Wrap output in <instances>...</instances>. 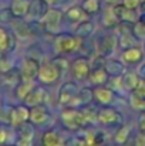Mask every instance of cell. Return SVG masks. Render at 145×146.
<instances>
[{
	"mask_svg": "<svg viewBox=\"0 0 145 146\" xmlns=\"http://www.w3.org/2000/svg\"><path fill=\"white\" fill-rule=\"evenodd\" d=\"M11 48V36L4 27H0V52H6Z\"/></svg>",
	"mask_w": 145,
	"mask_h": 146,
	"instance_id": "484cf974",
	"label": "cell"
},
{
	"mask_svg": "<svg viewBox=\"0 0 145 146\" xmlns=\"http://www.w3.org/2000/svg\"><path fill=\"white\" fill-rule=\"evenodd\" d=\"M134 34L138 38H145V23L144 21H137L134 26Z\"/></svg>",
	"mask_w": 145,
	"mask_h": 146,
	"instance_id": "1f68e13d",
	"label": "cell"
},
{
	"mask_svg": "<svg viewBox=\"0 0 145 146\" xmlns=\"http://www.w3.org/2000/svg\"><path fill=\"white\" fill-rule=\"evenodd\" d=\"M122 6H125L127 9L137 10L141 6V0H122Z\"/></svg>",
	"mask_w": 145,
	"mask_h": 146,
	"instance_id": "e575fe53",
	"label": "cell"
},
{
	"mask_svg": "<svg viewBox=\"0 0 145 146\" xmlns=\"http://www.w3.org/2000/svg\"><path fill=\"white\" fill-rule=\"evenodd\" d=\"M29 118H30V109H29V106L26 104L13 108L11 112H10V123H11V126H20L21 123L27 122Z\"/></svg>",
	"mask_w": 145,
	"mask_h": 146,
	"instance_id": "9c48e42d",
	"label": "cell"
},
{
	"mask_svg": "<svg viewBox=\"0 0 145 146\" xmlns=\"http://www.w3.org/2000/svg\"><path fill=\"white\" fill-rule=\"evenodd\" d=\"M46 1H47L48 4H53V3H54V1H55V0H46Z\"/></svg>",
	"mask_w": 145,
	"mask_h": 146,
	"instance_id": "ab89813d",
	"label": "cell"
},
{
	"mask_svg": "<svg viewBox=\"0 0 145 146\" xmlns=\"http://www.w3.org/2000/svg\"><path fill=\"white\" fill-rule=\"evenodd\" d=\"M81 47V37L71 34H57L54 40L55 54H71Z\"/></svg>",
	"mask_w": 145,
	"mask_h": 146,
	"instance_id": "6da1fadb",
	"label": "cell"
},
{
	"mask_svg": "<svg viewBox=\"0 0 145 146\" xmlns=\"http://www.w3.org/2000/svg\"><path fill=\"white\" fill-rule=\"evenodd\" d=\"M65 16L68 20L74 21V23H81L84 20H88V14L84 11V9L81 6H74V7H70L67 11H65Z\"/></svg>",
	"mask_w": 145,
	"mask_h": 146,
	"instance_id": "44dd1931",
	"label": "cell"
},
{
	"mask_svg": "<svg viewBox=\"0 0 145 146\" xmlns=\"http://www.w3.org/2000/svg\"><path fill=\"white\" fill-rule=\"evenodd\" d=\"M142 57H144L142 50L134 46V47H128V48H125L122 51L121 61L124 64H137V62H140L142 60Z\"/></svg>",
	"mask_w": 145,
	"mask_h": 146,
	"instance_id": "9a60e30c",
	"label": "cell"
},
{
	"mask_svg": "<svg viewBox=\"0 0 145 146\" xmlns=\"http://www.w3.org/2000/svg\"><path fill=\"white\" fill-rule=\"evenodd\" d=\"M71 70H73V75L76 77V80H78V81H86V80H88V77H90L91 64H90V61H88L86 57H80V58H77V60L73 61Z\"/></svg>",
	"mask_w": 145,
	"mask_h": 146,
	"instance_id": "52a82bcc",
	"label": "cell"
},
{
	"mask_svg": "<svg viewBox=\"0 0 145 146\" xmlns=\"http://www.w3.org/2000/svg\"><path fill=\"white\" fill-rule=\"evenodd\" d=\"M118 21L120 20H118V17H117V14L114 11V6L107 7L104 10V13H102V24L105 27H114Z\"/></svg>",
	"mask_w": 145,
	"mask_h": 146,
	"instance_id": "603a6c76",
	"label": "cell"
},
{
	"mask_svg": "<svg viewBox=\"0 0 145 146\" xmlns=\"http://www.w3.org/2000/svg\"><path fill=\"white\" fill-rule=\"evenodd\" d=\"M107 47L110 48V51H112L114 47H115V38L112 36H110V34L102 37V47L98 48V52L100 54H107Z\"/></svg>",
	"mask_w": 145,
	"mask_h": 146,
	"instance_id": "f546056e",
	"label": "cell"
},
{
	"mask_svg": "<svg viewBox=\"0 0 145 146\" xmlns=\"http://www.w3.org/2000/svg\"><path fill=\"white\" fill-rule=\"evenodd\" d=\"M93 33H94V24H93L90 20H84V21L78 23L77 30H76V34H77L78 37H81V38L90 37Z\"/></svg>",
	"mask_w": 145,
	"mask_h": 146,
	"instance_id": "cb8c5ba5",
	"label": "cell"
},
{
	"mask_svg": "<svg viewBox=\"0 0 145 146\" xmlns=\"http://www.w3.org/2000/svg\"><path fill=\"white\" fill-rule=\"evenodd\" d=\"M10 142V131L0 126V145H6Z\"/></svg>",
	"mask_w": 145,
	"mask_h": 146,
	"instance_id": "d6a6232c",
	"label": "cell"
},
{
	"mask_svg": "<svg viewBox=\"0 0 145 146\" xmlns=\"http://www.w3.org/2000/svg\"><path fill=\"white\" fill-rule=\"evenodd\" d=\"M130 104L132 106V109L135 111H142L145 112V97H140L135 92L130 97Z\"/></svg>",
	"mask_w": 145,
	"mask_h": 146,
	"instance_id": "f1b7e54d",
	"label": "cell"
},
{
	"mask_svg": "<svg viewBox=\"0 0 145 146\" xmlns=\"http://www.w3.org/2000/svg\"><path fill=\"white\" fill-rule=\"evenodd\" d=\"M31 0H13L10 4V10L14 17H24L29 13Z\"/></svg>",
	"mask_w": 145,
	"mask_h": 146,
	"instance_id": "e0dca14e",
	"label": "cell"
},
{
	"mask_svg": "<svg viewBox=\"0 0 145 146\" xmlns=\"http://www.w3.org/2000/svg\"><path fill=\"white\" fill-rule=\"evenodd\" d=\"M93 94H94V98L102 105L111 104L114 101V98H115V94H114L112 88H107V87H97V88L93 90Z\"/></svg>",
	"mask_w": 145,
	"mask_h": 146,
	"instance_id": "2e32d148",
	"label": "cell"
},
{
	"mask_svg": "<svg viewBox=\"0 0 145 146\" xmlns=\"http://www.w3.org/2000/svg\"><path fill=\"white\" fill-rule=\"evenodd\" d=\"M46 97H47V92L43 87H34L33 91L26 97L24 99V104L27 106H36V105H43L44 101H46Z\"/></svg>",
	"mask_w": 145,
	"mask_h": 146,
	"instance_id": "4fadbf2b",
	"label": "cell"
},
{
	"mask_svg": "<svg viewBox=\"0 0 145 146\" xmlns=\"http://www.w3.org/2000/svg\"><path fill=\"white\" fill-rule=\"evenodd\" d=\"M33 139H34V128L33 123L27 121L20 125L17 146H33Z\"/></svg>",
	"mask_w": 145,
	"mask_h": 146,
	"instance_id": "ba28073f",
	"label": "cell"
},
{
	"mask_svg": "<svg viewBox=\"0 0 145 146\" xmlns=\"http://www.w3.org/2000/svg\"><path fill=\"white\" fill-rule=\"evenodd\" d=\"M138 80H140V77L137 72H132V71L124 72L121 75V88L125 91H134L138 84Z\"/></svg>",
	"mask_w": 145,
	"mask_h": 146,
	"instance_id": "d6986e66",
	"label": "cell"
},
{
	"mask_svg": "<svg viewBox=\"0 0 145 146\" xmlns=\"http://www.w3.org/2000/svg\"><path fill=\"white\" fill-rule=\"evenodd\" d=\"M80 88L74 82H65L58 90V104L61 106H76Z\"/></svg>",
	"mask_w": 145,
	"mask_h": 146,
	"instance_id": "3957f363",
	"label": "cell"
},
{
	"mask_svg": "<svg viewBox=\"0 0 145 146\" xmlns=\"http://www.w3.org/2000/svg\"><path fill=\"white\" fill-rule=\"evenodd\" d=\"M134 92L140 97H145V78H140L138 80V84L134 90Z\"/></svg>",
	"mask_w": 145,
	"mask_h": 146,
	"instance_id": "836d02e7",
	"label": "cell"
},
{
	"mask_svg": "<svg viewBox=\"0 0 145 146\" xmlns=\"http://www.w3.org/2000/svg\"><path fill=\"white\" fill-rule=\"evenodd\" d=\"M130 133H131V126H130V125L121 126V128L115 132V135H114V142H115L117 145H124V143L128 141Z\"/></svg>",
	"mask_w": 145,
	"mask_h": 146,
	"instance_id": "d4e9b609",
	"label": "cell"
},
{
	"mask_svg": "<svg viewBox=\"0 0 145 146\" xmlns=\"http://www.w3.org/2000/svg\"><path fill=\"white\" fill-rule=\"evenodd\" d=\"M93 98H94L93 90H90V88H80L78 95H77V105H87L88 102H91Z\"/></svg>",
	"mask_w": 145,
	"mask_h": 146,
	"instance_id": "4316f807",
	"label": "cell"
},
{
	"mask_svg": "<svg viewBox=\"0 0 145 146\" xmlns=\"http://www.w3.org/2000/svg\"><path fill=\"white\" fill-rule=\"evenodd\" d=\"M39 68H40V62L37 60L24 58L21 62V70H20L21 81H34L39 75Z\"/></svg>",
	"mask_w": 145,
	"mask_h": 146,
	"instance_id": "8992f818",
	"label": "cell"
},
{
	"mask_svg": "<svg viewBox=\"0 0 145 146\" xmlns=\"http://www.w3.org/2000/svg\"><path fill=\"white\" fill-rule=\"evenodd\" d=\"M50 119V112L46 106L43 105H36L30 108V118L29 121L33 125H44Z\"/></svg>",
	"mask_w": 145,
	"mask_h": 146,
	"instance_id": "30bf717a",
	"label": "cell"
},
{
	"mask_svg": "<svg viewBox=\"0 0 145 146\" xmlns=\"http://www.w3.org/2000/svg\"><path fill=\"white\" fill-rule=\"evenodd\" d=\"M134 146H145V132L144 131H141V132L135 136V139H134Z\"/></svg>",
	"mask_w": 145,
	"mask_h": 146,
	"instance_id": "d590c367",
	"label": "cell"
},
{
	"mask_svg": "<svg viewBox=\"0 0 145 146\" xmlns=\"http://www.w3.org/2000/svg\"><path fill=\"white\" fill-rule=\"evenodd\" d=\"M114 11L118 17L120 21H127V23H137L138 21V14L135 10L132 9H127L122 4H117L114 6Z\"/></svg>",
	"mask_w": 145,
	"mask_h": 146,
	"instance_id": "5bb4252c",
	"label": "cell"
},
{
	"mask_svg": "<svg viewBox=\"0 0 145 146\" xmlns=\"http://www.w3.org/2000/svg\"><path fill=\"white\" fill-rule=\"evenodd\" d=\"M67 146H87L83 138H73Z\"/></svg>",
	"mask_w": 145,
	"mask_h": 146,
	"instance_id": "8d00e7d4",
	"label": "cell"
},
{
	"mask_svg": "<svg viewBox=\"0 0 145 146\" xmlns=\"http://www.w3.org/2000/svg\"><path fill=\"white\" fill-rule=\"evenodd\" d=\"M61 20H63V11L58 9H48L41 19V21H43V24L48 33H58L60 26H61Z\"/></svg>",
	"mask_w": 145,
	"mask_h": 146,
	"instance_id": "5b68a950",
	"label": "cell"
},
{
	"mask_svg": "<svg viewBox=\"0 0 145 146\" xmlns=\"http://www.w3.org/2000/svg\"><path fill=\"white\" fill-rule=\"evenodd\" d=\"M47 10H48V3L46 0H31V4H30L27 16L30 17V20H41Z\"/></svg>",
	"mask_w": 145,
	"mask_h": 146,
	"instance_id": "7c38bea8",
	"label": "cell"
},
{
	"mask_svg": "<svg viewBox=\"0 0 145 146\" xmlns=\"http://www.w3.org/2000/svg\"><path fill=\"white\" fill-rule=\"evenodd\" d=\"M43 146H64V139L57 131H48L44 132L41 138Z\"/></svg>",
	"mask_w": 145,
	"mask_h": 146,
	"instance_id": "ac0fdd59",
	"label": "cell"
},
{
	"mask_svg": "<svg viewBox=\"0 0 145 146\" xmlns=\"http://www.w3.org/2000/svg\"><path fill=\"white\" fill-rule=\"evenodd\" d=\"M108 6H117V4H120V1H122V0H104Z\"/></svg>",
	"mask_w": 145,
	"mask_h": 146,
	"instance_id": "f35d334b",
	"label": "cell"
},
{
	"mask_svg": "<svg viewBox=\"0 0 145 146\" xmlns=\"http://www.w3.org/2000/svg\"><path fill=\"white\" fill-rule=\"evenodd\" d=\"M61 70L54 61H44L40 64L39 68V81L41 84H54L60 78Z\"/></svg>",
	"mask_w": 145,
	"mask_h": 146,
	"instance_id": "7a4b0ae2",
	"label": "cell"
},
{
	"mask_svg": "<svg viewBox=\"0 0 145 146\" xmlns=\"http://www.w3.org/2000/svg\"><path fill=\"white\" fill-rule=\"evenodd\" d=\"M61 121L64 122V125L68 129H78V128L87 125V122L84 119V115H83V111L74 109L73 106H68L67 109L63 111Z\"/></svg>",
	"mask_w": 145,
	"mask_h": 146,
	"instance_id": "277c9868",
	"label": "cell"
},
{
	"mask_svg": "<svg viewBox=\"0 0 145 146\" xmlns=\"http://www.w3.org/2000/svg\"><path fill=\"white\" fill-rule=\"evenodd\" d=\"M36 87L34 81H21L17 87H16V97L20 101H24L26 97L33 91V88Z\"/></svg>",
	"mask_w": 145,
	"mask_h": 146,
	"instance_id": "7402d4cb",
	"label": "cell"
},
{
	"mask_svg": "<svg viewBox=\"0 0 145 146\" xmlns=\"http://www.w3.org/2000/svg\"><path fill=\"white\" fill-rule=\"evenodd\" d=\"M121 119V115L114 108H102L97 112V121L102 125H111Z\"/></svg>",
	"mask_w": 145,
	"mask_h": 146,
	"instance_id": "8fae6325",
	"label": "cell"
},
{
	"mask_svg": "<svg viewBox=\"0 0 145 146\" xmlns=\"http://www.w3.org/2000/svg\"><path fill=\"white\" fill-rule=\"evenodd\" d=\"M0 106H1V101H0Z\"/></svg>",
	"mask_w": 145,
	"mask_h": 146,
	"instance_id": "60d3db41",
	"label": "cell"
},
{
	"mask_svg": "<svg viewBox=\"0 0 145 146\" xmlns=\"http://www.w3.org/2000/svg\"><path fill=\"white\" fill-rule=\"evenodd\" d=\"M108 71L105 70V67H98L94 68L91 72H90V77L88 80L94 84V85H104L107 81H108Z\"/></svg>",
	"mask_w": 145,
	"mask_h": 146,
	"instance_id": "ffe728a7",
	"label": "cell"
},
{
	"mask_svg": "<svg viewBox=\"0 0 145 146\" xmlns=\"http://www.w3.org/2000/svg\"><path fill=\"white\" fill-rule=\"evenodd\" d=\"M135 41H137V38H135L130 31H127L125 34H124V33L121 34L120 44H121L122 47H125V48H128V47H134V46H135Z\"/></svg>",
	"mask_w": 145,
	"mask_h": 146,
	"instance_id": "4dcf8cb0",
	"label": "cell"
},
{
	"mask_svg": "<svg viewBox=\"0 0 145 146\" xmlns=\"http://www.w3.org/2000/svg\"><path fill=\"white\" fill-rule=\"evenodd\" d=\"M138 125H140V129L145 132V112L140 116V121H138Z\"/></svg>",
	"mask_w": 145,
	"mask_h": 146,
	"instance_id": "74e56055",
	"label": "cell"
},
{
	"mask_svg": "<svg viewBox=\"0 0 145 146\" xmlns=\"http://www.w3.org/2000/svg\"><path fill=\"white\" fill-rule=\"evenodd\" d=\"M81 7L84 9V11L87 14H94L100 11V0H84L81 3Z\"/></svg>",
	"mask_w": 145,
	"mask_h": 146,
	"instance_id": "83f0119b",
	"label": "cell"
}]
</instances>
